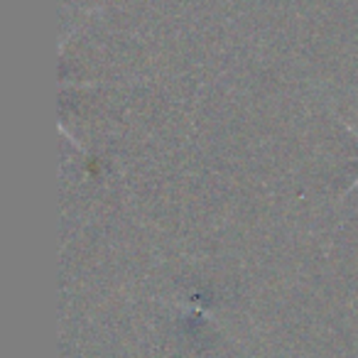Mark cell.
Instances as JSON below:
<instances>
[{"instance_id":"obj_1","label":"cell","mask_w":358,"mask_h":358,"mask_svg":"<svg viewBox=\"0 0 358 358\" xmlns=\"http://www.w3.org/2000/svg\"><path fill=\"white\" fill-rule=\"evenodd\" d=\"M353 187H358V179H356V185H353Z\"/></svg>"}]
</instances>
